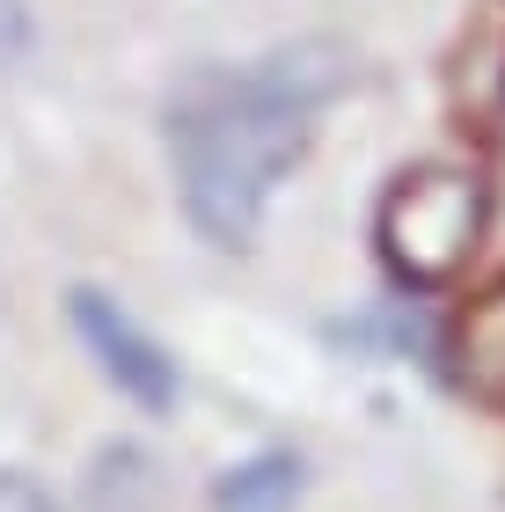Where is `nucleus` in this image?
<instances>
[{"label": "nucleus", "instance_id": "obj_1", "mask_svg": "<svg viewBox=\"0 0 505 512\" xmlns=\"http://www.w3.org/2000/svg\"><path fill=\"white\" fill-rule=\"evenodd\" d=\"M344 44H286L249 66H198L162 110L183 213L213 249H249L271 191L315 147V118L344 96Z\"/></svg>", "mask_w": 505, "mask_h": 512}, {"label": "nucleus", "instance_id": "obj_2", "mask_svg": "<svg viewBox=\"0 0 505 512\" xmlns=\"http://www.w3.org/2000/svg\"><path fill=\"white\" fill-rule=\"evenodd\" d=\"M491 227V183L462 161H418L374 205V249L396 286L440 293L469 271L476 242Z\"/></svg>", "mask_w": 505, "mask_h": 512}, {"label": "nucleus", "instance_id": "obj_3", "mask_svg": "<svg viewBox=\"0 0 505 512\" xmlns=\"http://www.w3.org/2000/svg\"><path fill=\"white\" fill-rule=\"evenodd\" d=\"M66 315H74L81 344L96 352V374L118 388V395H132L140 410H169V403H176V359H169L110 293L74 286V293H66Z\"/></svg>", "mask_w": 505, "mask_h": 512}, {"label": "nucleus", "instance_id": "obj_4", "mask_svg": "<svg viewBox=\"0 0 505 512\" xmlns=\"http://www.w3.org/2000/svg\"><path fill=\"white\" fill-rule=\"evenodd\" d=\"M293 505H301V454L286 447L249 454L213 483V512H293Z\"/></svg>", "mask_w": 505, "mask_h": 512}, {"label": "nucleus", "instance_id": "obj_5", "mask_svg": "<svg viewBox=\"0 0 505 512\" xmlns=\"http://www.w3.org/2000/svg\"><path fill=\"white\" fill-rule=\"evenodd\" d=\"M462 381H469L476 403L505 410V293H491L462 322Z\"/></svg>", "mask_w": 505, "mask_h": 512}, {"label": "nucleus", "instance_id": "obj_6", "mask_svg": "<svg viewBox=\"0 0 505 512\" xmlns=\"http://www.w3.org/2000/svg\"><path fill=\"white\" fill-rule=\"evenodd\" d=\"M0 512H59V498L44 491L37 476H22V469H0Z\"/></svg>", "mask_w": 505, "mask_h": 512}, {"label": "nucleus", "instance_id": "obj_7", "mask_svg": "<svg viewBox=\"0 0 505 512\" xmlns=\"http://www.w3.org/2000/svg\"><path fill=\"white\" fill-rule=\"evenodd\" d=\"M30 52V8L22 0H0V66H15Z\"/></svg>", "mask_w": 505, "mask_h": 512}]
</instances>
